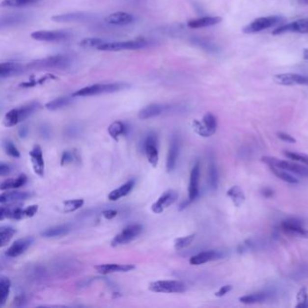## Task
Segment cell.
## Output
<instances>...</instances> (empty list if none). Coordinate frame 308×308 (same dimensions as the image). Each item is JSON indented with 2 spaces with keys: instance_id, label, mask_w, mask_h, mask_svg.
Segmentation results:
<instances>
[{
  "instance_id": "obj_1",
  "label": "cell",
  "mask_w": 308,
  "mask_h": 308,
  "mask_svg": "<svg viewBox=\"0 0 308 308\" xmlns=\"http://www.w3.org/2000/svg\"><path fill=\"white\" fill-rule=\"evenodd\" d=\"M129 88V84L124 83H113V84H94L84 87L73 93V98L77 97H90V96L101 95L107 93H113Z\"/></svg>"
},
{
  "instance_id": "obj_2",
  "label": "cell",
  "mask_w": 308,
  "mask_h": 308,
  "mask_svg": "<svg viewBox=\"0 0 308 308\" xmlns=\"http://www.w3.org/2000/svg\"><path fill=\"white\" fill-rule=\"evenodd\" d=\"M39 102L33 101L26 105L12 109L11 111L7 112L4 118V125L6 127H14L18 123L26 120L29 118L34 112H37L40 109Z\"/></svg>"
},
{
  "instance_id": "obj_3",
  "label": "cell",
  "mask_w": 308,
  "mask_h": 308,
  "mask_svg": "<svg viewBox=\"0 0 308 308\" xmlns=\"http://www.w3.org/2000/svg\"><path fill=\"white\" fill-rule=\"evenodd\" d=\"M285 22V18L280 16H269V17H259L252 22L247 25L243 28V32L245 34H255L267 30L269 28H273L278 25Z\"/></svg>"
},
{
  "instance_id": "obj_4",
  "label": "cell",
  "mask_w": 308,
  "mask_h": 308,
  "mask_svg": "<svg viewBox=\"0 0 308 308\" xmlns=\"http://www.w3.org/2000/svg\"><path fill=\"white\" fill-rule=\"evenodd\" d=\"M149 290L155 293L174 294L184 293L186 291V285L179 280H159L149 284Z\"/></svg>"
},
{
  "instance_id": "obj_5",
  "label": "cell",
  "mask_w": 308,
  "mask_h": 308,
  "mask_svg": "<svg viewBox=\"0 0 308 308\" xmlns=\"http://www.w3.org/2000/svg\"><path fill=\"white\" fill-rule=\"evenodd\" d=\"M149 45V42L146 40L139 39L124 42H112V43H103L98 46V50L109 51V52H118L122 50H138L145 48Z\"/></svg>"
},
{
  "instance_id": "obj_6",
  "label": "cell",
  "mask_w": 308,
  "mask_h": 308,
  "mask_svg": "<svg viewBox=\"0 0 308 308\" xmlns=\"http://www.w3.org/2000/svg\"><path fill=\"white\" fill-rule=\"evenodd\" d=\"M261 161L268 165L269 167H275V168H281L283 170L290 171L294 174L308 177V168H306L301 165H297L295 163L289 162L286 160H281L272 157H261Z\"/></svg>"
},
{
  "instance_id": "obj_7",
  "label": "cell",
  "mask_w": 308,
  "mask_h": 308,
  "mask_svg": "<svg viewBox=\"0 0 308 308\" xmlns=\"http://www.w3.org/2000/svg\"><path fill=\"white\" fill-rule=\"evenodd\" d=\"M71 60L68 56H55L48 58L39 59L28 63V67L31 69H45V68H55V69H64L70 65Z\"/></svg>"
},
{
  "instance_id": "obj_8",
  "label": "cell",
  "mask_w": 308,
  "mask_h": 308,
  "mask_svg": "<svg viewBox=\"0 0 308 308\" xmlns=\"http://www.w3.org/2000/svg\"><path fill=\"white\" fill-rule=\"evenodd\" d=\"M143 231V226L140 224H130L124 228L112 241V247H118L130 243L136 240Z\"/></svg>"
},
{
  "instance_id": "obj_9",
  "label": "cell",
  "mask_w": 308,
  "mask_h": 308,
  "mask_svg": "<svg viewBox=\"0 0 308 308\" xmlns=\"http://www.w3.org/2000/svg\"><path fill=\"white\" fill-rule=\"evenodd\" d=\"M144 151L146 158L152 167L156 168L158 164L159 154H158V139L156 133L150 132L146 135V139L143 143Z\"/></svg>"
},
{
  "instance_id": "obj_10",
  "label": "cell",
  "mask_w": 308,
  "mask_h": 308,
  "mask_svg": "<svg viewBox=\"0 0 308 308\" xmlns=\"http://www.w3.org/2000/svg\"><path fill=\"white\" fill-rule=\"evenodd\" d=\"M281 229L288 235L308 239V229L305 228L303 222L297 219H288L282 222Z\"/></svg>"
},
{
  "instance_id": "obj_11",
  "label": "cell",
  "mask_w": 308,
  "mask_h": 308,
  "mask_svg": "<svg viewBox=\"0 0 308 308\" xmlns=\"http://www.w3.org/2000/svg\"><path fill=\"white\" fill-rule=\"evenodd\" d=\"M286 33L308 34V18H302L294 22L280 25L279 28H276L272 32L273 34H286Z\"/></svg>"
},
{
  "instance_id": "obj_12",
  "label": "cell",
  "mask_w": 308,
  "mask_h": 308,
  "mask_svg": "<svg viewBox=\"0 0 308 308\" xmlns=\"http://www.w3.org/2000/svg\"><path fill=\"white\" fill-rule=\"evenodd\" d=\"M31 37L36 41L42 42H60L71 37V34L67 31H36L31 34Z\"/></svg>"
},
{
  "instance_id": "obj_13",
  "label": "cell",
  "mask_w": 308,
  "mask_h": 308,
  "mask_svg": "<svg viewBox=\"0 0 308 308\" xmlns=\"http://www.w3.org/2000/svg\"><path fill=\"white\" fill-rule=\"evenodd\" d=\"M34 241V239L33 237H26V238L18 239L17 241H14L11 246L7 249V251L5 253L6 257L17 258L21 256L28 251L30 247L32 246Z\"/></svg>"
},
{
  "instance_id": "obj_14",
  "label": "cell",
  "mask_w": 308,
  "mask_h": 308,
  "mask_svg": "<svg viewBox=\"0 0 308 308\" xmlns=\"http://www.w3.org/2000/svg\"><path fill=\"white\" fill-rule=\"evenodd\" d=\"M178 193L174 190H168L165 192L162 196L157 199V202L152 205L153 213H162L165 209L171 206L178 199Z\"/></svg>"
},
{
  "instance_id": "obj_15",
  "label": "cell",
  "mask_w": 308,
  "mask_h": 308,
  "mask_svg": "<svg viewBox=\"0 0 308 308\" xmlns=\"http://www.w3.org/2000/svg\"><path fill=\"white\" fill-rule=\"evenodd\" d=\"M276 84L286 86L292 85H308V76L297 73H281L274 76Z\"/></svg>"
},
{
  "instance_id": "obj_16",
  "label": "cell",
  "mask_w": 308,
  "mask_h": 308,
  "mask_svg": "<svg viewBox=\"0 0 308 308\" xmlns=\"http://www.w3.org/2000/svg\"><path fill=\"white\" fill-rule=\"evenodd\" d=\"M180 140L177 135H173L170 141V146L167 159V170L168 173H171L176 167V162L179 157Z\"/></svg>"
},
{
  "instance_id": "obj_17",
  "label": "cell",
  "mask_w": 308,
  "mask_h": 308,
  "mask_svg": "<svg viewBox=\"0 0 308 308\" xmlns=\"http://www.w3.org/2000/svg\"><path fill=\"white\" fill-rule=\"evenodd\" d=\"M29 156L34 173L38 176L43 177L45 174V165L41 146L38 145L34 146V148L30 151Z\"/></svg>"
},
{
  "instance_id": "obj_18",
  "label": "cell",
  "mask_w": 308,
  "mask_h": 308,
  "mask_svg": "<svg viewBox=\"0 0 308 308\" xmlns=\"http://www.w3.org/2000/svg\"><path fill=\"white\" fill-rule=\"evenodd\" d=\"M199 180H200V164L196 163L192 168L190 174V182L188 188V199L194 202L199 196Z\"/></svg>"
},
{
  "instance_id": "obj_19",
  "label": "cell",
  "mask_w": 308,
  "mask_h": 308,
  "mask_svg": "<svg viewBox=\"0 0 308 308\" xmlns=\"http://www.w3.org/2000/svg\"><path fill=\"white\" fill-rule=\"evenodd\" d=\"M135 269L132 264H101L96 266L95 269L101 275L111 274L115 272H128Z\"/></svg>"
},
{
  "instance_id": "obj_20",
  "label": "cell",
  "mask_w": 308,
  "mask_h": 308,
  "mask_svg": "<svg viewBox=\"0 0 308 308\" xmlns=\"http://www.w3.org/2000/svg\"><path fill=\"white\" fill-rule=\"evenodd\" d=\"M222 257H223V254L220 252L207 251V252H200L195 256H193L190 258L189 262H190L191 265L198 266V265H202V264L207 263L210 261H213V260H216L219 258H222Z\"/></svg>"
},
{
  "instance_id": "obj_21",
  "label": "cell",
  "mask_w": 308,
  "mask_h": 308,
  "mask_svg": "<svg viewBox=\"0 0 308 308\" xmlns=\"http://www.w3.org/2000/svg\"><path fill=\"white\" fill-rule=\"evenodd\" d=\"M105 21L113 26H127L134 22L135 17L133 15L126 12H116L109 15L105 18Z\"/></svg>"
},
{
  "instance_id": "obj_22",
  "label": "cell",
  "mask_w": 308,
  "mask_h": 308,
  "mask_svg": "<svg viewBox=\"0 0 308 308\" xmlns=\"http://www.w3.org/2000/svg\"><path fill=\"white\" fill-rule=\"evenodd\" d=\"M169 106L164 105V104H150L143 108L140 113H139V118L140 119H149V118H155L159 115H161L163 112H166Z\"/></svg>"
},
{
  "instance_id": "obj_23",
  "label": "cell",
  "mask_w": 308,
  "mask_h": 308,
  "mask_svg": "<svg viewBox=\"0 0 308 308\" xmlns=\"http://www.w3.org/2000/svg\"><path fill=\"white\" fill-rule=\"evenodd\" d=\"M25 71V66L17 62H2L0 64V77L8 78L11 76L18 75Z\"/></svg>"
},
{
  "instance_id": "obj_24",
  "label": "cell",
  "mask_w": 308,
  "mask_h": 308,
  "mask_svg": "<svg viewBox=\"0 0 308 308\" xmlns=\"http://www.w3.org/2000/svg\"><path fill=\"white\" fill-rule=\"evenodd\" d=\"M135 184H136V181L134 179L129 180L127 183L121 185L120 187L112 191L108 196L109 200L112 201V202H115V201H118V199L128 196L133 190Z\"/></svg>"
},
{
  "instance_id": "obj_25",
  "label": "cell",
  "mask_w": 308,
  "mask_h": 308,
  "mask_svg": "<svg viewBox=\"0 0 308 308\" xmlns=\"http://www.w3.org/2000/svg\"><path fill=\"white\" fill-rule=\"evenodd\" d=\"M222 22V17H204L192 19L187 23L188 28L193 29L197 28H209L217 25L219 23Z\"/></svg>"
},
{
  "instance_id": "obj_26",
  "label": "cell",
  "mask_w": 308,
  "mask_h": 308,
  "mask_svg": "<svg viewBox=\"0 0 308 308\" xmlns=\"http://www.w3.org/2000/svg\"><path fill=\"white\" fill-rule=\"evenodd\" d=\"M90 17L86 13H69L63 15H56L52 17V20L58 23L84 22Z\"/></svg>"
},
{
  "instance_id": "obj_27",
  "label": "cell",
  "mask_w": 308,
  "mask_h": 308,
  "mask_svg": "<svg viewBox=\"0 0 308 308\" xmlns=\"http://www.w3.org/2000/svg\"><path fill=\"white\" fill-rule=\"evenodd\" d=\"M72 228L69 224H62V225H56L51 228H47L45 230L41 232V235L44 238H57V237H62V236L67 235L68 233L71 231Z\"/></svg>"
},
{
  "instance_id": "obj_28",
  "label": "cell",
  "mask_w": 308,
  "mask_h": 308,
  "mask_svg": "<svg viewBox=\"0 0 308 308\" xmlns=\"http://www.w3.org/2000/svg\"><path fill=\"white\" fill-rule=\"evenodd\" d=\"M32 196L31 193L28 192H10V193H3L0 196V202L4 203H11V202L25 201Z\"/></svg>"
},
{
  "instance_id": "obj_29",
  "label": "cell",
  "mask_w": 308,
  "mask_h": 308,
  "mask_svg": "<svg viewBox=\"0 0 308 308\" xmlns=\"http://www.w3.org/2000/svg\"><path fill=\"white\" fill-rule=\"evenodd\" d=\"M128 131H129V127L124 122L119 121V120L112 122L108 128L109 135L116 141H118V139L120 136L127 134Z\"/></svg>"
},
{
  "instance_id": "obj_30",
  "label": "cell",
  "mask_w": 308,
  "mask_h": 308,
  "mask_svg": "<svg viewBox=\"0 0 308 308\" xmlns=\"http://www.w3.org/2000/svg\"><path fill=\"white\" fill-rule=\"evenodd\" d=\"M227 196L230 197V200L232 201L234 206L236 207L241 206L246 200V196H245L244 192L238 185H234V186L230 187V189L227 191Z\"/></svg>"
},
{
  "instance_id": "obj_31",
  "label": "cell",
  "mask_w": 308,
  "mask_h": 308,
  "mask_svg": "<svg viewBox=\"0 0 308 308\" xmlns=\"http://www.w3.org/2000/svg\"><path fill=\"white\" fill-rule=\"evenodd\" d=\"M28 182V176L26 174H20L16 179H6L2 182L0 185L1 191L8 190V189H17L22 187Z\"/></svg>"
},
{
  "instance_id": "obj_32",
  "label": "cell",
  "mask_w": 308,
  "mask_h": 308,
  "mask_svg": "<svg viewBox=\"0 0 308 308\" xmlns=\"http://www.w3.org/2000/svg\"><path fill=\"white\" fill-rule=\"evenodd\" d=\"M270 297V294L267 292H259V293H254L250 294L243 297H240V301L246 305H253L257 303H261L268 300Z\"/></svg>"
},
{
  "instance_id": "obj_33",
  "label": "cell",
  "mask_w": 308,
  "mask_h": 308,
  "mask_svg": "<svg viewBox=\"0 0 308 308\" xmlns=\"http://www.w3.org/2000/svg\"><path fill=\"white\" fill-rule=\"evenodd\" d=\"M11 288V282L6 277L2 276L0 279V308L5 306L7 298L9 297Z\"/></svg>"
},
{
  "instance_id": "obj_34",
  "label": "cell",
  "mask_w": 308,
  "mask_h": 308,
  "mask_svg": "<svg viewBox=\"0 0 308 308\" xmlns=\"http://www.w3.org/2000/svg\"><path fill=\"white\" fill-rule=\"evenodd\" d=\"M219 174L218 169L216 163L213 157L210 158L209 161V184L212 188V190H217L218 188Z\"/></svg>"
},
{
  "instance_id": "obj_35",
  "label": "cell",
  "mask_w": 308,
  "mask_h": 308,
  "mask_svg": "<svg viewBox=\"0 0 308 308\" xmlns=\"http://www.w3.org/2000/svg\"><path fill=\"white\" fill-rule=\"evenodd\" d=\"M72 102L71 99L69 97H60L57 98L54 101H49L48 103L45 104V109H47L48 111L54 112L56 110H60L63 107H66Z\"/></svg>"
},
{
  "instance_id": "obj_36",
  "label": "cell",
  "mask_w": 308,
  "mask_h": 308,
  "mask_svg": "<svg viewBox=\"0 0 308 308\" xmlns=\"http://www.w3.org/2000/svg\"><path fill=\"white\" fill-rule=\"evenodd\" d=\"M269 168H270L271 172H272L277 177H279L280 179L284 181V182H286V183H288V184H292V185H296V184L299 183L298 179H297L296 177H294L291 174H289L288 173L285 172V171H283V169H281V168H275V167H269Z\"/></svg>"
},
{
  "instance_id": "obj_37",
  "label": "cell",
  "mask_w": 308,
  "mask_h": 308,
  "mask_svg": "<svg viewBox=\"0 0 308 308\" xmlns=\"http://www.w3.org/2000/svg\"><path fill=\"white\" fill-rule=\"evenodd\" d=\"M17 230L10 226H3L0 229V246L1 248L7 245V243L10 241L13 236L16 234Z\"/></svg>"
},
{
  "instance_id": "obj_38",
  "label": "cell",
  "mask_w": 308,
  "mask_h": 308,
  "mask_svg": "<svg viewBox=\"0 0 308 308\" xmlns=\"http://www.w3.org/2000/svg\"><path fill=\"white\" fill-rule=\"evenodd\" d=\"M202 121L203 125L205 126V128L208 129V131L213 136L216 132L217 126H218L216 117L213 115V113L208 112L203 116Z\"/></svg>"
},
{
  "instance_id": "obj_39",
  "label": "cell",
  "mask_w": 308,
  "mask_h": 308,
  "mask_svg": "<svg viewBox=\"0 0 308 308\" xmlns=\"http://www.w3.org/2000/svg\"><path fill=\"white\" fill-rule=\"evenodd\" d=\"M84 204V199H73L63 202V212L64 213H73L83 207Z\"/></svg>"
},
{
  "instance_id": "obj_40",
  "label": "cell",
  "mask_w": 308,
  "mask_h": 308,
  "mask_svg": "<svg viewBox=\"0 0 308 308\" xmlns=\"http://www.w3.org/2000/svg\"><path fill=\"white\" fill-rule=\"evenodd\" d=\"M41 0H3L1 6L6 7H21V6L32 5Z\"/></svg>"
},
{
  "instance_id": "obj_41",
  "label": "cell",
  "mask_w": 308,
  "mask_h": 308,
  "mask_svg": "<svg viewBox=\"0 0 308 308\" xmlns=\"http://www.w3.org/2000/svg\"><path fill=\"white\" fill-rule=\"evenodd\" d=\"M80 156L78 155L77 151H64L62 153V158H61V166H66L69 164H73V163L80 162Z\"/></svg>"
},
{
  "instance_id": "obj_42",
  "label": "cell",
  "mask_w": 308,
  "mask_h": 308,
  "mask_svg": "<svg viewBox=\"0 0 308 308\" xmlns=\"http://www.w3.org/2000/svg\"><path fill=\"white\" fill-rule=\"evenodd\" d=\"M192 128L196 134L201 136L202 138H210L212 137V134L208 131V129L205 128V126L202 123V121H199L195 119L192 122Z\"/></svg>"
},
{
  "instance_id": "obj_43",
  "label": "cell",
  "mask_w": 308,
  "mask_h": 308,
  "mask_svg": "<svg viewBox=\"0 0 308 308\" xmlns=\"http://www.w3.org/2000/svg\"><path fill=\"white\" fill-rule=\"evenodd\" d=\"M195 239H196V234H191V235L177 238L174 241V248L175 250L185 249L186 247L191 245Z\"/></svg>"
},
{
  "instance_id": "obj_44",
  "label": "cell",
  "mask_w": 308,
  "mask_h": 308,
  "mask_svg": "<svg viewBox=\"0 0 308 308\" xmlns=\"http://www.w3.org/2000/svg\"><path fill=\"white\" fill-rule=\"evenodd\" d=\"M283 154H284L287 158L291 159L293 161L306 164L308 167V155H307V154L296 153V152L291 151H284L283 152Z\"/></svg>"
},
{
  "instance_id": "obj_45",
  "label": "cell",
  "mask_w": 308,
  "mask_h": 308,
  "mask_svg": "<svg viewBox=\"0 0 308 308\" xmlns=\"http://www.w3.org/2000/svg\"><path fill=\"white\" fill-rule=\"evenodd\" d=\"M297 308H308V289L306 287H302L297 295Z\"/></svg>"
},
{
  "instance_id": "obj_46",
  "label": "cell",
  "mask_w": 308,
  "mask_h": 308,
  "mask_svg": "<svg viewBox=\"0 0 308 308\" xmlns=\"http://www.w3.org/2000/svg\"><path fill=\"white\" fill-rule=\"evenodd\" d=\"M24 19L25 17L22 15H13V16H7V17H3L1 18V28H4L5 26L8 27V26L23 22Z\"/></svg>"
},
{
  "instance_id": "obj_47",
  "label": "cell",
  "mask_w": 308,
  "mask_h": 308,
  "mask_svg": "<svg viewBox=\"0 0 308 308\" xmlns=\"http://www.w3.org/2000/svg\"><path fill=\"white\" fill-rule=\"evenodd\" d=\"M103 43H105V41L101 39V38L90 37V38H85L83 41H81L80 46L84 47V48H93V47L98 48V46L102 45Z\"/></svg>"
},
{
  "instance_id": "obj_48",
  "label": "cell",
  "mask_w": 308,
  "mask_h": 308,
  "mask_svg": "<svg viewBox=\"0 0 308 308\" xmlns=\"http://www.w3.org/2000/svg\"><path fill=\"white\" fill-rule=\"evenodd\" d=\"M4 149L9 157H14V158L20 157V153L18 151L17 146H15L11 141L7 140L4 143Z\"/></svg>"
},
{
  "instance_id": "obj_49",
  "label": "cell",
  "mask_w": 308,
  "mask_h": 308,
  "mask_svg": "<svg viewBox=\"0 0 308 308\" xmlns=\"http://www.w3.org/2000/svg\"><path fill=\"white\" fill-rule=\"evenodd\" d=\"M38 212V205H30L27 208H24V216L26 218H32L34 217L36 213Z\"/></svg>"
},
{
  "instance_id": "obj_50",
  "label": "cell",
  "mask_w": 308,
  "mask_h": 308,
  "mask_svg": "<svg viewBox=\"0 0 308 308\" xmlns=\"http://www.w3.org/2000/svg\"><path fill=\"white\" fill-rule=\"evenodd\" d=\"M28 302V299H27V296L23 293L20 294H17L16 297L14 298V305L16 307H24L26 304Z\"/></svg>"
},
{
  "instance_id": "obj_51",
  "label": "cell",
  "mask_w": 308,
  "mask_h": 308,
  "mask_svg": "<svg viewBox=\"0 0 308 308\" xmlns=\"http://www.w3.org/2000/svg\"><path fill=\"white\" fill-rule=\"evenodd\" d=\"M231 290H232V286L231 285H225V286H222L218 291L215 293V297H224L226 294H228Z\"/></svg>"
},
{
  "instance_id": "obj_52",
  "label": "cell",
  "mask_w": 308,
  "mask_h": 308,
  "mask_svg": "<svg viewBox=\"0 0 308 308\" xmlns=\"http://www.w3.org/2000/svg\"><path fill=\"white\" fill-rule=\"evenodd\" d=\"M101 214L107 220H112V219L115 218L118 215V211L114 210V209H109V210L103 211Z\"/></svg>"
},
{
  "instance_id": "obj_53",
  "label": "cell",
  "mask_w": 308,
  "mask_h": 308,
  "mask_svg": "<svg viewBox=\"0 0 308 308\" xmlns=\"http://www.w3.org/2000/svg\"><path fill=\"white\" fill-rule=\"evenodd\" d=\"M278 137L282 141H285V142H287V143H296L297 142V140H296L295 138H293L290 135L286 134V133H284V132H279Z\"/></svg>"
},
{
  "instance_id": "obj_54",
  "label": "cell",
  "mask_w": 308,
  "mask_h": 308,
  "mask_svg": "<svg viewBox=\"0 0 308 308\" xmlns=\"http://www.w3.org/2000/svg\"><path fill=\"white\" fill-rule=\"evenodd\" d=\"M11 167L5 163H1L0 165V175L1 176H6L7 174L11 173Z\"/></svg>"
},
{
  "instance_id": "obj_55",
  "label": "cell",
  "mask_w": 308,
  "mask_h": 308,
  "mask_svg": "<svg viewBox=\"0 0 308 308\" xmlns=\"http://www.w3.org/2000/svg\"><path fill=\"white\" fill-rule=\"evenodd\" d=\"M40 134L42 135L44 138L47 139V138H50L51 136V129L50 127H48L47 125H42L40 127Z\"/></svg>"
},
{
  "instance_id": "obj_56",
  "label": "cell",
  "mask_w": 308,
  "mask_h": 308,
  "mask_svg": "<svg viewBox=\"0 0 308 308\" xmlns=\"http://www.w3.org/2000/svg\"><path fill=\"white\" fill-rule=\"evenodd\" d=\"M28 133H29V128L27 125H23L18 129V135H19V138H21V139L27 138Z\"/></svg>"
},
{
  "instance_id": "obj_57",
  "label": "cell",
  "mask_w": 308,
  "mask_h": 308,
  "mask_svg": "<svg viewBox=\"0 0 308 308\" xmlns=\"http://www.w3.org/2000/svg\"><path fill=\"white\" fill-rule=\"evenodd\" d=\"M79 133V129L77 127H74V126H71L66 129V136L69 137H74Z\"/></svg>"
},
{
  "instance_id": "obj_58",
  "label": "cell",
  "mask_w": 308,
  "mask_h": 308,
  "mask_svg": "<svg viewBox=\"0 0 308 308\" xmlns=\"http://www.w3.org/2000/svg\"><path fill=\"white\" fill-rule=\"evenodd\" d=\"M262 196L267 197V198L272 197V196H274V191L272 190L271 188H268V187L264 188L263 190H262Z\"/></svg>"
},
{
  "instance_id": "obj_59",
  "label": "cell",
  "mask_w": 308,
  "mask_h": 308,
  "mask_svg": "<svg viewBox=\"0 0 308 308\" xmlns=\"http://www.w3.org/2000/svg\"><path fill=\"white\" fill-rule=\"evenodd\" d=\"M303 58L305 60H308V49H307V48L303 50Z\"/></svg>"
}]
</instances>
